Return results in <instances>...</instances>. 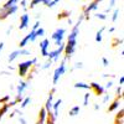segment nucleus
I'll use <instances>...</instances> for the list:
<instances>
[{"mask_svg": "<svg viewBox=\"0 0 124 124\" xmlns=\"http://www.w3.org/2000/svg\"><path fill=\"white\" fill-rule=\"evenodd\" d=\"M123 85H124V76H120L119 77V86L123 87Z\"/></svg>", "mask_w": 124, "mask_h": 124, "instance_id": "obj_46", "label": "nucleus"}, {"mask_svg": "<svg viewBox=\"0 0 124 124\" xmlns=\"http://www.w3.org/2000/svg\"><path fill=\"white\" fill-rule=\"evenodd\" d=\"M20 56V48L19 50H15V51H13L11 54L9 55V57H8V61H9V63H11V62H14L17 57Z\"/></svg>", "mask_w": 124, "mask_h": 124, "instance_id": "obj_16", "label": "nucleus"}, {"mask_svg": "<svg viewBox=\"0 0 124 124\" xmlns=\"http://www.w3.org/2000/svg\"><path fill=\"white\" fill-rule=\"evenodd\" d=\"M106 27H101L98 31H97V34H96V42H102V39H103V31H104Z\"/></svg>", "mask_w": 124, "mask_h": 124, "instance_id": "obj_19", "label": "nucleus"}, {"mask_svg": "<svg viewBox=\"0 0 124 124\" xmlns=\"http://www.w3.org/2000/svg\"><path fill=\"white\" fill-rule=\"evenodd\" d=\"M89 89H92L97 96H103L104 94V91H106L104 87L101 86L99 83H97V82H91L89 83Z\"/></svg>", "mask_w": 124, "mask_h": 124, "instance_id": "obj_8", "label": "nucleus"}, {"mask_svg": "<svg viewBox=\"0 0 124 124\" xmlns=\"http://www.w3.org/2000/svg\"><path fill=\"white\" fill-rule=\"evenodd\" d=\"M89 99H91V94H89V92L85 93V96H83V106H88L89 104Z\"/></svg>", "mask_w": 124, "mask_h": 124, "instance_id": "obj_28", "label": "nucleus"}, {"mask_svg": "<svg viewBox=\"0 0 124 124\" xmlns=\"http://www.w3.org/2000/svg\"><path fill=\"white\" fill-rule=\"evenodd\" d=\"M24 99V96H20V94H16V98H15V102L16 103H21Z\"/></svg>", "mask_w": 124, "mask_h": 124, "instance_id": "obj_37", "label": "nucleus"}, {"mask_svg": "<svg viewBox=\"0 0 124 124\" xmlns=\"http://www.w3.org/2000/svg\"><path fill=\"white\" fill-rule=\"evenodd\" d=\"M29 88V82L27 81H20L19 82V85L16 87V92H17V94L20 96H23V93Z\"/></svg>", "mask_w": 124, "mask_h": 124, "instance_id": "obj_11", "label": "nucleus"}, {"mask_svg": "<svg viewBox=\"0 0 124 124\" xmlns=\"http://www.w3.org/2000/svg\"><path fill=\"white\" fill-rule=\"evenodd\" d=\"M93 108H94L96 110H98L101 107H99V104H98V103H94V106H93Z\"/></svg>", "mask_w": 124, "mask_h": 124, "instance_id": "obj_47", "label": "nucleus"}, {"mask_svg": "<svg viewBox=\"0 0 124 124\" xmlns=\"http://www.w3.org/2000/svg\"><path fill=\"white\" fill-rule=\"evenodd\" d=\"M65 72H66V61L63 60V61L60 63V66L56 67V70H55V72H54V76H52V83H54V85H57V83H58L60 78L65 75Z\"/></svg>", "mask_w": 124, "mask_h": 124, "instance_id": "obj_3", "label": "nucleus"}, {"mask_svg": "<svg viewBox=\"0 0 124 124\" xmlns=\"http://www.w3.org/2000/svg\"><path fill=\"white\" fill-rule=\"evenodd\" d=\"M29 55H31V52L29 50H26V48H20V56H29Z\"/></svg>", "mask_w": 124, "mask_h": 124, "instance_id": "obj_33", "label": "nucleus"}, {"mask_svg": "<svg viewBox=\"0 0 124 124\" xmlns=\"http://www.w3.org/2000/svg\"><path fill=\"white\" fill-rule=\"evenodd\" d=\"M36 63H37V58H36V57L31 58V60H26V61L20 62L19 66H17L19 76H20V77H25V76L29 73V71H30L31 68H32Z\"/></svg>", "mask_w": 124, "mask_h": 124, "instance_id": "obj_1", "label": "nucleus"}, {"mask_svg": "<svg viewBox=\"0 0 124 124\" xmlns=\"http://www.w3.org/2000/svg\"><path fill=\"white\" fill-rule=\"evenodd\" d=\"M9 108L10 107L8 106V103H6V104H3V107L0 108V120H1V118L4 117V114H6V113H8Z\"/></svg>", "mask_w": 124, "mask_h": 124, "instance_id": "obj_23", "label": "nucleus"}, {"mask_svg": "<svg viewBox=\"0 0 124 124\" xmlns=\"http://www.w3.org/2000/svg\"><path fill=\"white\" fill-rule=\"evenodd\" d=\"M27 36H29V41H31V42H35L36 41V34H35V30H31L30 32L27 34Z\"/></svg>", "mask_w": 124, "mask_h": 124, "instance_id": "obj_25", "label": "nucleus"}, {"mask_svg": "<svg viewBox=\"0 0 124 124\" xmlns=\"http://www.w3.org/2000/svg\"><path fill=\"white\" fill-rule=\"evenodd\" d=\"M39 27H40V21H39V20H37V21L35 23V25L32 26V30H37Z\"/></svg>", "mask_w": 124, "mask_h": 124, "instance_id": "obj_44", "label": "nucleus"}, {"mask_svg": "<svg viewBox=\"0 0 124 124\" xmlns=\"http://www.w3.org/2000/svg\"><path fill=\"white\" fill-rule=\"evenodd\" d=\"M63 50H65V44L60 45V46H58V47H56L55 50L48 51V55H47L48 60H51L52 62L58 61V60H60V57H61V55L63 54Z\"/></svg>", "mask_w": 124, "mask_h": 124, "instance_id": "obj_4", "label": "nucleus"}, {"mask_svg": "<svg viewBox=\"0 0 124 124\" xmlns=\"http://www.w3.org/2000/svg\"><path fill=\"white\" fill-rule=\"evenodd\" d=\"M65 35H66V30H65V29H62V27L56 29V30L54 31V32H52V36H51V39H52V41L55 42L56 47H58L60 45L63 44Z\"/></svg>", "mask_w": 124, "mask_h": 124, "instance_id": "obj_2", "label": "nucleus"}, {"mask_svg": "<svg viewBox=\"0 0 124 124\" xmlns=\"http://www.w3.org/2000/svg\"><path fill=\"white\" fill-rule=\"evenodd\" d=\"M19 10V6L15 5V6H11V8H9V9H3V8H0V20H5L8 19L10 15H14L16 11Z\"/></svg>", "mask_w": 124, "mask_h": 124, "instance_id": "obj_5", "label": "nucleus"}, {"mask_svg": "<svg viewBox=\"0 0 124 124\" xmlns=\"http://www.w3.org/2000/svg\"><path fill=\"white\" fill-rule=\"evenodd\" d=\"M35 34H36V37H44L45 36V29L39 27L37 30H35Z\"/></svg>", "mask_w": 124, "mask_h": 124, "instance_id": "obj_27", "label": "nucleus"}, {"mask_svg": "<svg viewBox=\"0 0 124 124\" xmlns=\"http://www.w3.org/2000/svg\"><path fill=\"white\" fill-rule=\"evenodd\" d=\"M70 14H71V11H67V10H63V11H61L60 14H58V19H65V17H68L70 16Z\"/></svg>", "mask_w": 124, "mask_h": 124, "instance_id": "obj_31", "label": "nucleus"}, {"mask_svg": "<svg viewBox=\"0 0 124 124\" xmlns=\"http://www.w3.org/2000/svg\"><path fill=\"white\" fill-rule=\"evenodd\" d=\"M19 123H20V124H27V123H26V119L23 118V117H20V118H19Z\"/></svg>", "mask_w": 124, "mask_h": 124, "instance_id": "obj_45", "label": "nucleus"}, {"mask_svg": "<svg viewBox=\"0 0 124 124\" xmlns=\"http://www.w3.org/2000/svg\"><path fill=\"white\" fill-rule=\"evenodd\" d=\"M75 88H77V89H89V85L85 83V82H77V83H75Z\"/></svg>", "mask_w": 124, "mask_h": 124, "instance_id": "obj_20", "label": "nucleus"}, {"mask_svg": "<svg viewBox=\"0 0 124 124\" xmlns=\"http://www.w3.org/2000/svg\"><path fill=\"white\" fill-rule=\"evenodd\" d=\"M30 26V15L29 14H23L20 16V24H19V29L20 30H25Z\"/></svg>", "mask_w": 124, "mask_h": 124, "instance_id": "obj_9", "label": "nucleus"}, {"mask_svg": "<svg viewBox=\"0 0 124 124\" xmlns=\"http://www.w3.org/2000/svg\"><path fill=\"white\" fill-rule=\"evenodd\" d=\"M119 44H120V45L123 44V40H122V39H120V40H119V39H116L114 42H113V46H118Z\"/></svg>", "mask_w": 124, "mask_h": 124, "instance_id": "obj_38", "label": "nucleus"}, {"mask_svg": "<svg viewBox=\"0 0 124 124\" xmlns=\"http://www.w3.org/2000/svg\"><path fill=\"white\" fill-rule=\"evenodd\" d=\"M48 48H50V40H48V39H44V40L40 42L41 56H42V57H47V55H48Z\"/></svg>", "mask_w": 124, "mask_h": 124, "instance_id": "obj_7", "label": "nucleus"}, {"mask_svg": "<svg viewBox=\"0 0 124 124\" xmlns=\"http://www.w3.org/2000/svg\"><path fill=\"white\" fill-rule=\"evenodd\" d=\"M119 9H114V11H113V14H112V21L113 23H116L117 20H118V17H119Z\"/></svg>", "mask_w": 124, "mask_h": 124, "instance_id": "obj_26", "label": "nucleus"}, {"mask_svg": "<svg viewBox=\"0 0 124 124\" xmlns=\"http://www.w3.org/2000/svg\"><path fill=\"white\" fill-rule=\"evenodd\" d=\"M11 30H13V26H10V27H9V29H8V30H6V34H8V35H9V34H10V32H11Z\"/></svg>", "mask_w": 124, "mask_h": 124, "instance_id": "obj_48", "label": "nucleus"}, {"mask_svg": "<svg viewBox=\"0 0 124 124\" xmlns=\"http://www.w3.org/2000/svg\"><path fill=\"white\" fill-rule=\"evenodd\" d=\"M112 87H113V82H112V81H109V82H107V85H106L104 89H109V88H112Z\"/></svg>", "mask_w": 124, "mask_h": 124, "instance_id": "obj_42", "label": "nucleus"}, {"mask_svg": "<svg viewBox=\"0 0 124 124\" xmlns=\"http://www.w3.org/2000/svg\"><path fill=\"white\" fill-rule=\"evenodd\" d=\"M55 122H56V117L54 116L52 110L47 112V114H46V122H45V124H55Z\"/></svg>", "mask_w": 124, "mask_h": 124, "instance_id": "obj_15", "label": "nucleus"}, {"mask_svg": "<svg viewBox=\"0 0 124 124\" xmlns=\"http://www.w3.org/2000/svg\"><path fill=\"white\" fill-rule=\"evenodd\" d=\"M96 17L99 19V20H106L107 15H106V13H99V14H96Z\"/></svg>", "mask_w": 124, "mask_h": 124, "instance_id": "obj_34", "label": "nucleus"}, {"mask_svg": "<svg viewBox=\"0 0 124 124\" xmlns=\"http://www.w3.org/2000/svg\"><path fill=\"white\" fill-rule=\"evenodd\" d=\"M9 101H10V96H5V97H3L1 99H0V104H6Z\"/></svg>", "mask_w": 124, "mask_h": 124, "instance_id": "obj_35", "label": "nucleus"}, {"mask_svg": "<svg viewBox=\"0 0 124 124\" xmlns=\"http://www.w3.org/2000/svg\"><path fill=\"white\" fill-rule=\"evenodd\" d=\"M98 5H99V3H97V1H94V0H93V1H91L87 6H85V8H83V16H85V19H88L89 13L97 10V9H98Z\"/></svg>", "mask_w": 124, "mask_h": 124, "instance_id": "obj_6", "label": "nucleus"}, {"mask_svg": "<svg viewBox=\"0 0 124 124\" xmlns=\"http://www.w3.org/2000/svg\"><path fill=\"white\" fill-rule=\"evenodd\" d=\"M44 1H45V0H31V1H30V9L35 8L39 4H44Z\"/></svg>", "mask_w": 124, "mask_h": 124, "instance_id": "obj_29", "label": "nucleus"}, {"mask_svg": "<svg viewBox=\"0 0 124 124\" xmlns=\"http://www.w3.org/2000/svg\"><path fill=\"white\" fill-rule=\"evenodd\" d=\"M57 0H45L44 1V5H46L47 8H54L55 5H57Z\"/></svg>", "mask_w": 124, "mask_h": 124, "instance_id": "obj_24", "label": "nucleus"}, {"mask_svg": "<svg viewBox=\"0 0 124 124\" xmlns=\"http://www.w3.org/2000/svg\"><path fill=\"white\" fill-rule=\"evenodd\" d=\"M3 48H4V42H0V52L3 51Z\"/></svg>", "mask_w": 124, "mask_h": 124, "instance_id": "obj_49", "label": "nucleus"}, {"mask_svg": "<svg viewBox=\"0 0 124 124\" xmlns=\"http://www.w3.org/2000/svg\"><path fill=\"white\" fill-rule=\"evenodd\" d=\"M61 104H62V99L61 98H58L54 104H52V113H54V116L57 118L58 117V113H60V107H61Z\"/></svg>", "mask_w": 124, "mask_h": 124, "instance_id": "obj_13", "label": "nucleus"}, {"mask_svg": "<svg viewBox=\"0 0 124 124\" xmlns=\"http://www.w3.org/2000/svg\"><path fill=\"white\" fill-rule=\"evenodd\" d=\"M20 5H21V8L24 10H26L27 9V0H21V1H20Z\"/></svg>", "mask_w": 124, "mask_h": 124, "instance_id": "obj_36", "label": "nucleus"}, {"mask_svg": "<svg viewBox=\"0 0 124 124\" xmlns=\"http://www.w3.org/2000/svg\"><path fill=\"white\" fill-rule=\"evenodd\" d=\"M79 112H81V107H79V106H75V107H72V108L70 109L68 114H70L71 117H76V116L79 114Z\"/></svg>", "mask_w": 124, "mask_h": 124, "instance_id": "obj_17", "label": "nucleus"}, {"mask_svg": "<svg viewBox=\"0 0 124 124\" xmlns=\"http://www.w3.org/2000/svg\"><path fill=\"white\" fill-rule=\"evenodd\" d=\"M78 35H79V25L75 24V25H73V27H72V30H71L70 35L67 36V40H72V41H75V40H77Z\"/></svg>", "mask_w": 124, "mask_h": 124, "instance_id": "obj_10", "label": "nucleus"}, {"mask_svg": "<svg viewBox=\"0 0 124 124\" xmlns=\"http://www.w3.org/2000/svg\"><path fill=\"white\" fill-rule=\"evenodd\" d=\"M57 1H58V3H60V0H57Z\"/></svg>", "mask_w": 124, "mask_h": 124, "instance_id": "obj_51", "label": "nucleus"}, {"mask_svg": "<svg viewBox=\"0 0 124 124\" xmlns=\"http://www.w3.org/2000/svg\"><path fill=\"white\" fill-rule=\"evenodd\" d=\"M19 1H20V0H8V1H6L1 8H3V9H9V8H11V6L17 5V4H19Z\"/></svg>", "mask_w": 124, "mask_h": 124, "instance_id": "obj_18", "label": "nucleus"}, {"mask_svg": "<svg viewBox=\"0 0 124 124\" xmlns=\"http://www.w3.org/2000/svg\"><path fill=\"white\" fill-rule=\"evenodd\" d=\"M46 114H47V112L42 107V108L40 109V112H39V118H37V122L35 124H45V122H46Z\"/></svg>", "mask_w": 124, "mask_h": 124, "instance_id": "obj_12", "label": "nucleus"}, {"mask_svg": "<svg viewBox=\"0 0 124 124\" xmlns=\"http://www.w3.org/2000/svg\"><path fill=\"white\" fill-rule=\"evenodd\" d=\"M119 107H120V99H114L110 104H109V107H108V112H116L117 109H119Z\"/></svg>", "mask_w": 124, "mask_h": 124, "instance_id": "obj_14", "label": "nucleus"}, {"mask_svg": "<svg viewBox=\"0 0 124 124\" xmlns=\"http://www.w3.org/2000/svg\"><path fill=\"white\" fill-rule=\"evenodd\" d=\"M29 42H30V41H29V36L26 35V36H25L24 39H21V41L19 42V47H20V48H25Z\"/></svg>", "mask_w": 124, "mask_h": 124, "instance_id": "obj_22", "label": "nucleus"}, {"mask_svg": "<svg viewBox=\"0 0 124 124\" xmlns=\"http://www.w3.org/2000/svg\"><path fill=\"white\" fill-rule=\"evenodd\" d=\"M52 63H54V62L51 61V60H47V61H46L45 63H44L42 66H41L40 68H41V70H47V68H50L51 66H52Z\"/></svg>", "mask_w": 124, "mask_h": 124, "instance_id": "obj_30", "label": "nucleus"}, {"mask_svg": "<svg viewBox=\"0 0 124 124\" xmlns=\"http://www.w3.org/2000/svg\"><path fill=\"white\" fill-rule=\"evenodd\" d=\"M16 104H17V103H16L15 101H11V102H8V106H9V107H15Z\"/></svg>", "mask_w": 124, "mask_h": 124, "instance_id": "obj_43", "label": "nucleus"}, {"mask_svg": "<svg viewBox=\"0 0 124 124\" xmlns=\"http://www.w3.org/2000/svg\"><path fill=\"white\" fill-rule=\"evenodd\" d=\"M30 103H31V98H30V97H25V98L23 99V102L20 103V108H21V109L26 108V107L30 104Z\"/></svg>", "mask_w": 124, "mask_h": 124, "instance_id": "obj_21", "label": "nucleus"}, {"mask_svg": "<svg viewBox=\"0 0 124 124\" xmlns=\"http://www.w3.org/2000/svg\"><path fill=\"white\" fill-rule=\"evenodd\" d=\"M116 3H117V0H109V10L112 9V8H114L116 6Z\"/></svg>", "mask_w": 124, "mask_h": 124, "instance_id": "obj_40", "label": "nucleus"}, {"mask_svg": "<svg viewBox=\"0 0 124 124\" xmlns=\"http://www.w3.org/2000/svg\"><path fill=\"white\" fill-rule=\"evenodd\" d=\"M75 68H79V70H81V68H83V63H82V62H77V63L75 65V67L72 68V70H75Z\"/></svg>", "mask_w": 124, "mask_h": 124, "instance_id": "obj_41", "label": "nucleus"}, {"mask_svg": "<svg viewBox=\"0 0 124 124\" xmlns=\"http://www.w3.org/2000/svg\"><path fill=\"white\" fill-rule=\"evenodd\" d=\"M102 63H103V66H104V67H107V66L109 65V61H108L106 57H102Z\"/></svg>", "mask_w": 124, "mask_h": 124, "instance_id": "obj_39", "label": "nucleus"}, {"mask_svg": "<svg viewBox=\"0 0 124 124\" xmlns=\"http://www.w3.org/2000/svg\"><path fill=\"white\" fill-rule=\"evenodd\" d=\"M112 99V96L110 94H103V98H102V103L103 104H107V103Z\"/></svg>", "mask_w": 124, "mask_h": 124, "instance_id": "obj_32", "label": "nucleus"}, {"mask_svg": "<svg viewBox=\"0 0 124 124\" xmlns=\"http://www.w3.org/2000/svg\"><path fill=\"white\" fill-rule=\"evenodd\" d=\"M114 30H116L114 27H110V29H109V32H110V34H112V32H114Z\"/></svg>", "mask_w": 124, "mask_h": 124, "instance_id": "obj_50", "label": "nucleus"}]
</instances>
